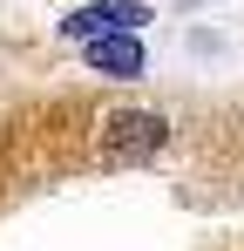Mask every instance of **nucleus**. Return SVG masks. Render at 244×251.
Returning <instances> with one entry per match:
<instances>
[{"label":"nucleus","instance_id":"obj_3","mask_svg":"<svg viewBox=\"0 0 244 251\" xmlns=\"http://www.w3.org/2000/svg\"><path fill=\"white\" fill-rule=\"evenodd\" d=\"M81 61H88L95 75H109V82H136V75L149 68L143 34H109V41H88V48H81Z\"/></svg>","mask_w":244,"mask_h":251},{"label":"nucleus","instance_id":"obj_2","mask_svg":"<svg viewBox=\"0 0 244 251\" xmlns=\"http://www.w3.org/2000/svg\"><path fill=\"white\" fill-rule=\"evenodd\" d=\"M143 21H149L143 0H88V7H75L61 21V34L88 48V41H109V34H143Z\"/></svg>","mask_w":244,"mask_h":251},{"label":"nucleus","instance_id":"obj_1","mask_svg":"<svg viewBox=\"0 0 244 251\" xmlns=\"http://www.w3.org/2000/svg\"><path fill=\"white\" fill-rule=\"evenodd\" d=\"M163 143H170V123L156 109H102V123H95V163L102 170H136V163H149Z\"/></svg>","mask_w":244,"mask_h":251}]
</instances>
